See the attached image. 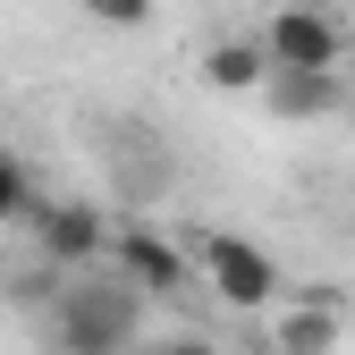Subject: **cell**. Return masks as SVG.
<instances>
[{
    "mask_svg": "<svg viewBox=\"0 0 355 355\" xmlns=\"http://www.w3.org/2000/svg\"><path fill=\"white\" fill-rule=\"evenodd\" d=\"M144 288L119 271H102V262H85V271H68L51 296H42V347L51 355H136L144 338Z\"/></svg>",
    "mask_w": 355,
    "mask_h": 355,
    "instance_id": "cell-1",
    "label": "cell"
},
{
    "mask_svg": "<svg viewBox=\"0 0 355 355\" xmlns=\"http://www.w3.org/2000/svg\"><path fill=\"white\" fill-rule=\"evenodd\" d=\"M26 229H34V262H51V271H85V262L110 254V220L85 195H42Z\"/></svg>",
    "mask_w": 355,
    "mask_h": 355,
    "instance_id": "cell-2",
    "label": "cell"
},
{
    "mask_svg": "<svg viewBox=\"0 0 355 355\" xmlns=\"http://www.w3.org/2000/svg\"><path fill=\"white\" fill-rule=\"evenodd\" d=\"M195 254H203V279L229 313H271L279 304V262L254 237H195Z\"/></svg>",
    "mask_w": 355,
    "mask_h": 355,
    "instance_id": "cell-3",
    "label": "cell"
},
{
    "mask_svg": "<svg viewBox=\"0 0 355 355\" xmlns=\"http://www.w3.org/2000/svg\"><path fill=\"white\" fill-rule=\"evenodd\" d=\"M262 42H271L279 68H338L347 60V26L322 0H279V9L262 17Z\"/></svg>",
    "mask_w": 355,
    "mask_h": 355,
    "instance_id": "cell-4",
    "label": "cell"
},
{
    "mask_svg": "<svg viewBox=\"0 0 355 355\" xmlns=\"http://www.w3.org/2000/svg\"><path fill=\"white\" fill-rule=\"evenodd\" d=\"M110 262L127 279H136L153 304H178L187 296V254H178L161 229H144V220H127V229H110Z\"/></svg>",
    "mask_w": 355,
    "mask_h": 355,
    "instance_id": "cell-5",
    "label": "cell"
},
{
    "mask_svg": "<svg viewBox=\"0 0 355 355\" xmlns=\"http://www.w3.org/2000/svg\"><path fill=\"white\" fill-rule=\"evenodd\" d=\"M262 102H271V119H338L347 110V76L338 68H271V85H262Z\"/></svg>",
    "mask_w": 355,
    "mask_h": 355,
    "instance_id": "cell-6",
    "label": "cell"
},
{
    "mask_svg": "<svg viewBox=\"0 0 355 355\" xmlns=\"http://www.w3.org/2000/svg\"><path fill=\"white\" fill-rule=\"evenodd\" d=\"M271 42H262V26L254 34H229V42H211L203 51V85L211 94H262V85H271Z\"/></svg>",
    "mask_w": 355,
    "mask_h": 355,
    "instance_id": "cell-7",
    "label": "cell"
},
{
    "mask_svg": "<svg viewBox=\"0 0 355 355\" xmlns=\"http://www.w3.org/2000/svg\"><path fill=\"white\" fill-rule=\"evenodd\" d=\"M330 338H338V313H322V304L271 313V347H279V355H330Z\"/></svg>",
    "mask_w": 355,
    "mask_h": 355,
    "instance_id": "cell-8",
    "label": "cell"
},
{
    "mask_svg": "<svg viewBox=\"0 0 355 355\" xmlns=\"http://www.w3.org/2000/svg\"><path fill=\"white\" fill-rule=\"evenodd\" d=\"M34 178H26V161L17 153H0V229H17V220H34Z\"/></svg>",
    "mask_w": 355,
    "mask_h": 355,
    "instance_id": "cell-9",
    "label": "cell"
},
{
    "mask_svg": "<svg viewBox=\"0 0 355 355\" xmlns=\"http://www.w3.org/2000/svg\"><path fill=\"white\" fill-rule=\"evenodd\" d=\"M85 17H102V26H119V34H136V26H153V0H76Z\"/></svg>",
    "mask_w": 355,
    "mask_h": 355,
    "instance_id": "cell-10",
    "label": "cell"
},
{
    "mask_svg": "<svg viewBox=\"0 0 355 355\" xmlns=\"http://www.w3.org/2000/svg\"><path fill=\"white\" fill-rule=\"evenodd\" d=\"M136 355H220V347L195 330H169V338H136Z\"/></svg>",
    "mask_w": 355,
    "mask_h": 355,
    "instance_id": "cell-11",
    "label": "cell"
}]
</instances>
